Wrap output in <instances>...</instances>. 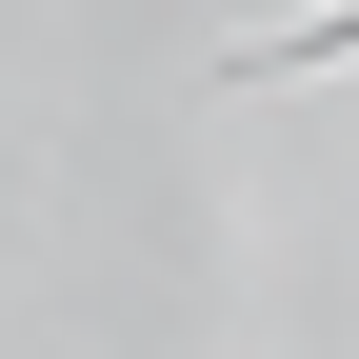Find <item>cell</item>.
Here are the masks:
<instances>
[]
</instances>
